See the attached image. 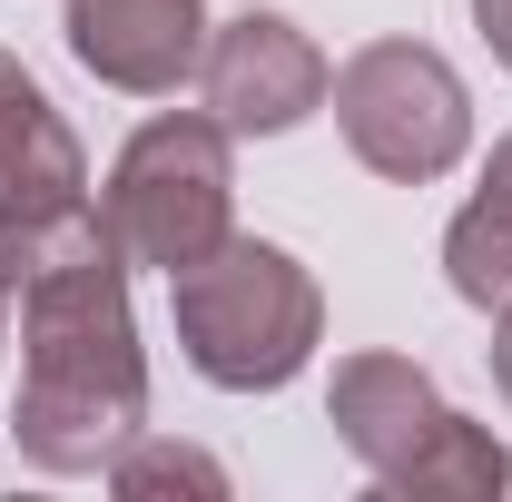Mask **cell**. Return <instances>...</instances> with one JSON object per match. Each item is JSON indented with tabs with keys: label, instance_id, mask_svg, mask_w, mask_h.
Segmentation results:
<instances>
[{
	"label": "cell",
	"instance_id": "277c9868",
	"mask_svg": "<svg viewBox=\"0 0 512 502\" xmlns=\"http://www.w3.org/2000/svg\"><path fill=\"white\" fill-rule=\"evenodd\" d=\"M109 237H119L128 266H158V276H178L197 266L207 247H227L237 227V168H227V128L217 119H148L138 138L119 148V168H109Z\"/></svg>",
	"mask_w": 512,
	"mask_h": 502
},
{
	"label": "cell",
	"instance_id": "5b68a950",
	"mask_svg": "<svg viewBox=\"0 0 512 502\" xmlns=\"http://www.w3.org/2000/svg\"><path fill=\"white\" fill-rule=\"evenodd\" d=\"M325 99H335L345 148L375 178H394V188L444 178V168H463V148H473V99H463L453 60L424 50V40H365L355 60L335 69Z\"/></svg>",
	"mask_w": 512,
	"mask_h": 502
},
{
	"label": "cell",
	"instance_id": "8992f818",
	"mask_svg": "<svg viewBox=\"0 0 512 502\" xmlns=\"http://www.w3.org/2000/svg\"><path fill=\"white\" fill-rule=\"evenodd\" d=\"M197 89H207V119L227 138H286V128H306L325 109L335 69L286 10H237L227 30H207Z\"/></svg>",
	"mask_w": 512,
	"mask_h": 502
},
{
	"label": "cell",
	"instance_id": "3957f363",
	"mask_svg": "<svg viewBox=\"0 0 512 502\" xmlns=\"http://www.w3.org/2000/svg\"><path fill=\"white\" fill-rule=\"evenodd\" d=\"M335 434L384 493H503L512 463L483 424H463L424 365L404 355H345L335 365Z\"/></svg>",
	"mask_w": 512,
	"mask_h": 502
},
{
	"label": "cell",
	"instance_id": "7a4b0ae2",
	"mask_svg": "<svg viewBox=\"0 0 512 502\" xmlns=\"http://www.w3.org/2000/svg\"><path fill=\"white\" fill-rule=\"evenodd\" d=\"M168 306H178L188 365L207 384H227V394H276L316 355V325H325L316 276L286 247H266V237H227L197 266H178L168 276Z\"/></svg>",
	"mask_w": 512,
	"mask_h": 502
},
{
	"label": "cell",
	"instance_id": "8fae6325",
	"mask_svg": "<svg viewBox=\"0 0 512 502\" xmlns=\"http://www.w3.org/2000/svg\"><path fill=\"white\" fill-rule=\"evenodd\" d=\"M473 30L493 40V60L512 69V0H473Z\"/></svg>",
	"mask_w": 512,
	"mask_h": 502
},
{
	"label": "cell",
	"instance_id": "52a82bcc",
	"mask_svg": "<svg viewBox=\"0 0 512 502\" xmlns=\"http://www.w3.org/2000/svg\"><path fill=\"white\" fill-rule=\"evenodd\" d=\"M69 50L128 99H168L207 60V0H69Z\"/></svg>",
	"mask_w": 512,
	"mask_h": 502
},
{
	"label": "cell",
	"instance_id": "ba28073f",
	"mask_svg": "<svg viewBox=\"0 0 512 502\" xmlns=\"http://www.w3.org/2000/svg\"><path fill=\"white\" fill-rule=\"evenodd\" d=\"M69 207H89L79 138H69L60 109L40 99V79L0 50V237L50 227V217H69Z\"/></svg>",
	"mask_w": 512,
	"mask_h": 502
},
{
	"label": "cell",
	"instance_id": "30bf717a",
	"mask_svg": "<svg viewBox=\"0 0 512 502\" xmlns=\"http://www.w3.org/2000/svg\"><path fill=\"white\" fill-rule=\"evenodd\" d=\"M109 483L119 493H178V483L188 493H227V473L207 453H188V443H128L119 463H109Z\"/></svg>",
	"mask_w": 512,
	"mask_h": 502
},
{
	"label": "cell",
	"instance_id": "6da1fadb",
	"mask_svg": "<svg viewBox=\"0 0 512 502\" xmlns=\"http://www.w3.org/2000/svg\"><path fill=\"white\" fill-rule=\"evenodd\" d=\"M0 296L20 306V453L40 473H109L148 424V365L128 325V256L99 207L0 237Z\"/></svg>",
	"mask_w": 512,
	"mask_h": 502
},
{
	"label": "cell",
	"instance_id": "9c48e42d",
	"mask_svg": "<svg viewBox=\"0 0 512 502\" xmlns=\"http://www.w3.org/2000/svg\"><path fill=\"white\" fill-rule=\"evenodd\" d=\"M444 276H453V296L483 306V315L512 306V138L493 148V168H483V197L444 227Z\"/></svg>",
	"mask_w": 512,
	"mask_h": 502
},
{
	"label": "cell",
	"instance_id": "7c38bea8",
	"mask_svg": "<svg viewBox=\"0 0 512 502\" xmlns=\"http://www.w3.org/2000/svg\"><path fill=\"white\" fill-rule=\"evenodd\" d=\"M493 384H503V404H512V306H503V325H493Z\"/></svg>",
	"mask_w": 512,
	"mask_h": 502
}]
</instances>
